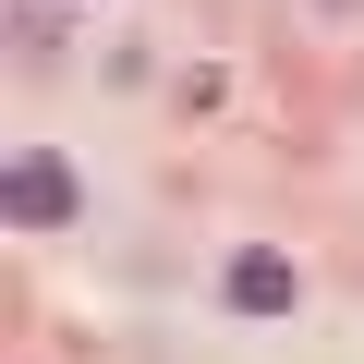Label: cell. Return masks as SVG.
<instances>
[{
  "mask_svg": "<svg viewBox=\"0 0 364 364\" xmlns=\"http://www.w3.org/2000/svg\"><path fill=\"white\" fill-rule=\"evenodd\" d=\"M0 219H13V231H61L73 219V158L61 146H25L13 170H0Z\"/></svg>",
  "mask_w": 364,
  "mask_h": 364,
  "instance_id": "cell-1",
  "label": "cell"
},
{
  "mask_svg": "<svg viewBox=\"0 0 364 364\" xmlns=\"http://www.w3.org/2000/svg\"><path fill=\"white\" fill-rule=\"evenodd\" d=\"M219 291H231V304H243V316H291V291H304V279H291V255H279V243H243V255H231V279H219Z\"/></svg>",
  "mask_w": 364,
  "mask_h": 364,
  "instance_id": "cell-2",
  "label": "cell"
},
{
  "mask_svg": "<svg viewBox=\"0 0 364 364\" xmlns=\"http://www.w3.org/2000/svg\"><path fill=\"white\" fill-rule=\"evenodd\" d=\"M352 13H364V0H316V25H352Z\"/></svg>",
  "mask_w": 364,
  "mask_h": 364,
  "instance_id": "cell-3",
  "label": "cell"
},
{
  "mask_svg": "<svg viewBox=\"0 0 364 364\" xmlns=\"http://www.w3.org/2000/svg\"><path fill=\"white\" fill-rule=\"evenodd\" d=\"M49 13H73V0H49Z\"/></svg>",
  "mask_w": 364,
  "mask_h": 364,
  "instance_id": "cell-4",
  "label": "cell"
}]
</instances>
